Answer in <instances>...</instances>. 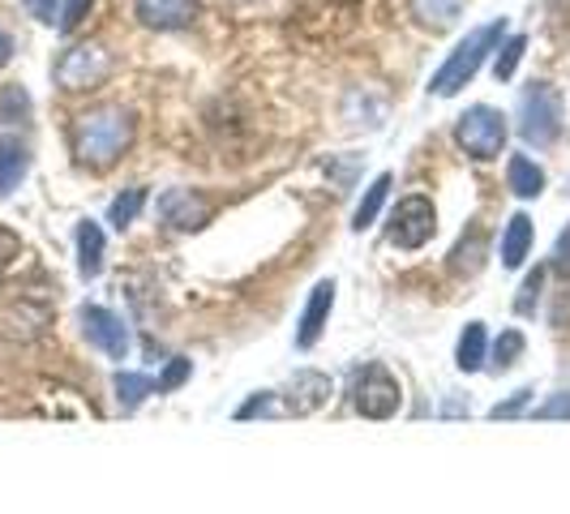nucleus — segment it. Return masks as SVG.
Here are the masks:
<instances>
[{"mask_svg":"<svg viewBox=\"0 0 570 514\" xmlns=\"http://www.w3.org/2000/svg\"><path fill=\"white\" fill-rule=\"evenodd\" d=\"M134 112L120 103L90 108L73 120V159L90 171H108L134 146Z\"/></svg>","mask_w":570,"mask_h":514,"instance_id":"1","label":"nucleus"},{"mask_svg":"<svg viewBox=\"0 0 570 514\" xmlns=\"http://www.w3.org/2000/svg\"><path fill=\"white\" fill-rule=\"evenodd\" d=\"M502 39H507V18H493V22H485V27L468 30V34L455 43V52L442 60V69L429 78V95H438V99L459 95L463 86L481 73V65L498 52Z\"/></svg>","mask_w":570,"mask_h":514,"instance_id":"2","label":"nucleus"},{"mask_svg":"<svg viewBox=\"0 0 570 514\" xmlns=\"http://www.w3.org/2000/svg\"><path fill=\"white\" fill-rule=\"evenodd\" d=\"M562 125H567V108H562V95L558 86L532 82L519 95V134L523 142L544 150L562 138Z\"/></svg>","mask_w":570,"mask_h":514,"instance_id":"3","label":"nucleus"},{"mask_svg":"<svg viewBox=\"0 0 570 514\" xmlns=\"http://www.w3.org/2000/svg\"><path fill=\"white\" fill-rule=\"evenodd\" d=\"M507 138H511L507 116L498 112V108H489V103H476V108H468V112L455 120L459 150H463L468 159H476V164L498 159V155L507 150Z\"/></svg>","mask_w":570,"mask_h":514,"instance_id":"4","label":"nucleus"},{"mask_svg":"<svg viewBox=\"0 0 570 514\" xmlns=\"http://www.w3.org/2000/svg\"><path fill=\"white\" fill-rule=\"evenodd\" d=\"M347 395H352V407H356L361 416H370V421H391L403 403L400 382L382 369V365H365V369L352 373Z\"/></svg>","mask_w":570,"mask_h":514,"instance_id":"5","label":"nucleus"},{"mask_svg":"<svg viewBox=\"0 0 570 514\" xmlns=\"http://www.w3.org/2000/svg\"><path fill=\"white\" fill-rule=\"evenodd\" d=\"M108 73H112V52L104 43H73L69 52H60L57 69H52L60 90H90Z\"/></svg>","mask_w":570,"mask_h":514,"instance_id":"6","label":"nucleus"},{"mask_svg":"<svg viewBox=\"0 0 570 514\" xmlns=\"http://www.w3.org/2000/svg\"><path fill=\"white\" fill-rule=\"evenodd\" d=\"M438 231V210L425 194H407L400 198V206L391 210V224H386V240L395 249H421L429 245V236Z\"/></svg>","mask_w":570,"mask_h":514,"instance_id":"7","label":"nucleus"},{"mask_svg":"<svg viewBox=\"0 0 570 514\" xmlns=\"http://www.w3.org/2000/svg\"><path fill=\"white\" fill-rule=\"evenodd\" d=\"M78 322H82V335L95 343L104 356H112V360H125V356H129V343H134L129 339V326H125L112 309H104V305H82V309H78Z\"/></svg>","mask_w":570,"mask_h":514,"instance_id":"8","label":"nucleus"},{"mask_svg":"<svg viewBox=\"0 0 570 514\" xmlns=\"http://www.w3.org/2000/svg\"><path fill=\"white\" fill-rule=\"evenodd\" d=\"M134 13L146 30H189L198 22V0H134Z\"/></svg>","mask_w":570,"mask_h":514,"instance_id":"9","label":"nucleus"},{"mask_svg":"<svg viewBox=\"0 0 570 514\" xmlns=\"http://www.w3.org/2000/svg\"><path fill=\"white\" fill-rule=\"evenodd\" d=\"M159 219L176 231H198L210 219V201L202 198V194H194V189H168L159 198Z\"/></svg>","mask_w":570,"mask_h":514,"instance_id":"10","label":"nucleus"},{"mask_svg":"<svg viewBox=\"0 0 570 514\" xmlns=\"http://www.w3.org/2000/svg\"><path fill=\"white\" fill-rule=\"evenodd\" d=\"M331 309H335V279H322V284L309 291V305H305V314L296 322V347H301V352H309V347L322 339V330H326V322H331Z\"/></svg>","mask_w":570,"mask_h":514,"instance_id":"11","label":"nucleus"},{"mask_svg":"<svg viewBox=\"0 0 570 514\" xmlns=\"http://www.w3.org/2000/svg\"><path fill=\"white\" fill-rule=\"evenodd\" d=\"M331 399V377L317 369H301L292 382H287V412L296 416H309L322 403Z\"/></svg>","mask_w":570,"mask_h":514,"instance_id":"12","label":"nucleus"},{"mask_svg":"<svg viewBox=\"0 0 570 514\" xmlns=\"http://www.w3.org/2000/svg\"><path fill=\"white\" fill-rule=\"evenodd\" d=\"M507 185H511L514 198H541L544 194V171L537 159H528V155H511V164H507Z\"/></svg>","mask_w":570,"mask_h":514,"instance_id":"13","label":"nucleus"},{"mask_svg":"<svg viewBox=\"0 0 570 514\" xmlns=\"http://www.w3.org/2000/svg\"><path fill=\"white\" fill-rule=\"evenodd\" d=\"M30 171V150L22 142H13V138H0V198H9L18 185H22V176Z\"/></svg>","mask_w":570,"mask_h":514,"instance_id":"14","label":"nucleus"},{"mask_svg":"<svg viewBox=\"0 0 570 514\" xmlns=\"http://www.w3.org/2000/svg\"><path fill=\"white\" fill-rule=\"evenodd\" d=\"M528 249H532V219L519 210V215H511L507 231H502V266H507V270H519Z\"/></svg>","mask_w":570,"mask_h":514,"instance_id":"15","label":"nucleus"},{"mask_svg":"<svg viewBox=\"0 0 570 514\" xmlns=\"http://www.w3.org/2000/svg\"><path fill=\"white\" fill-rule=\"evenodd\" d=\"M78 270H82V279H95L104 270V228L95 219L78 224Z\"/></svg>","mask_w":570,"mask_h":514,"instance_id":"16","label":"nucleus"},{"mask_svg":"<svg viewBox=\"0 0 570 514\" xmlns=\"http://www.w3.org/2000/svg\"><path fill=\"white\" fill-rule=\"evenodd\" d=\"M489 360V343H485V326L481 322H468V330L459 335V352H455V365L463 373H476L485 369Z\"/></svg>","mask_w":570,"mask_h":514,"instance_id":"17","label":"nucleus"},{"mask_svg":"<svg viewBox=\"0 0 570 514\" xmlns=\"http://www.w3.org/2000/svg\"><path fill=\"white\" fill-rule=\"evenodd\" d=\"M391 185H395V176L391 171H382L377 180H373L370 189H365V198L356 201V215H352V228L356 231H365L382 215V206H386V198H391Z\"/></svg>","mask_w":570,"mask_h":514,"instance_id":"18","label":"nucleus"},{"mask_svg":"<svg viewBox=\"0 0 570 514\" xmlns=\"http://www.w3.org/2000/svg\"><path fill=\"white\" fill-rule=\"evenodd\" d=\"M463 4L468 0H412V13L433 30H446L459 22V13H463Z\"/></svg>","mask_w":570,"mask_h":514,"instance_id":"19","label":"nucleus"},{"mask_svg":"<svg viewBox=\"0 0 570 514\" xmlns=\"http://www.w3.org/2000/svg\"><path fill=\"white\" fill-rule=\"evenodd\" d=\"M481 266H485V231L472 228V240H468V231H463V240L455 245L451 270H455V275H476Z\"/></svg>","mask_w":570,"mask_h":514,"instance_id":"20","label":"nucleus"},{"mask_svg":"<svg viewBox=\"0 0 570 514\" xmlns=\"http://www.w3.org/2000/svg\"><path fill=\"white\" fill-rule=\"evenodd\" d=\"M523 52H528V34H507V39L498 43V52H493V78H498V82H511Z\"/></svg>","mask_w":570,"mask_h":514,"instance_id":"21","label":"nucleus"},{"mask_svg":"<svg viewBox=\"0 0 570 514\" xmlns=\"http://www.w3.org/2000/svg\"><path fill=\"white\" fill-rule=\"evenodd\" d=\"M116 399L125 412H134L146 395H155V377H146V373H116Z\"/></svg>","mask_w":570,"mask_h":514,"instance_id":"22","label":"nucleus"},{"mask_svg":"<svg viewBox=\"0 0 570 514\" xmlns=\"http://www.w3.org/2000/svg\"><path fill=\"white\" fill-rule=\"evenodd\" d=\"M142 206H146V189H125V194L108 206V224H112L116 231H125L142 215Z\"/></svg>","mask_w":570,"mask_h":514,"instance_id":"23","label":"nucleus"},{"mask_svg":"<svg viewBox=\"0 0 570 514\" xmlns=\"http://www.w3.org/2000/svg\"><path fill=\"white\" fill-rule=\"evenodd\" d=\"M30 95L22 86H0V125H27Z\"/></svg>","mask_w":570,"mask_h":514,"instance_id":"24","label":"nucleus"},{"mask_svg":"<svg viewBox=\"0 0 570 514\" xmlns=\"http://www.w3.org/2000/svg\"><path fill=\"white\" fill-rule=\"evenodd\" d=\"M519 356H523V335L519 330H502V339L493 343V369H511V365H519Z\"/></svg>","mask_w":570,"mask_h":514,"instance_id":"25","label":"nucleus"},{"mask_svg":"<svg viewBox=\"0 0 570 514\" xmlns=\"http://www.w3.org/2000/svg\"><path fill=\"white\" fill-rule=\"evenodd\" d=\"M189 377H194V360H185V356H171L168 369L159 373V382H155V395H171V391H180Z\"/></svg>","mask_w":570,"mask_h":514,"instance_id":"26","label":"nucleus"},{"mask_svg":"<svg viewBox=\"0 0 570 514\" xmlns=\"http://www.w3.org/2000/svg\"><path fill=\"white\" fill-rule=\"evenodd\" d=\"M90 9H95V0H60L57 30H60V34H73V30L90 18Z\"/></svg>","mask_w":570,"mask_h":514,"instance_id":"27","label":"nucleus"},{"mask_svg":"<svg viewBox=\"0 0 570 514\" xmlns=\"http://www.w3.org/2000/svg\"><path fill=\"white\" fill-rule=\"evenodd\" d=\"M275 407H279V395L275 391H257L254 399H245L236 407V421H254V416H275Z\"/></svg>","mask_w":570,"mask_h":514,"instance_id":"28","label":"nucleus"},{"mask_svg":"<svg viewBox=\"0 0 570 514\" xmlns=\"http://www.w3.org/2000/svg\"><path fill=\"white\" fill-rule=\"evenodd\" d=\"M541 287H544V270L537 266V270L523 279V287H519V296H514V309H519V314H532V309H537V300H541Z\"/></svg>","mask_w":570,"mask_h":514,"instance_id":"29","label":"nucleus"},{"mask_svg":"<svg viewBox=\"0 0 570 514\" xmlns=\"http://www.w3.org/2000/svg\"><path fill=\"white\" fill-rule=\"evenodd\" d=\"M528 403H532V391L523 386V391H514V395L507 403H498V407L489 412V421H514V416H519V412H523Z\"/></svg>","mask_w":570,"mask_h":514,"instance_id":"30","label":"nucleus"},{"mask_svg":"<svg viewBox=\"0 0 570 514\" xmlns=\"http://www.w3.org/2000/svg\"><path fill=\"white\" fill-rule=\"evenodd\" d=\"M22 4H27V13L35 22H52V27H57L60 0H22Z\"/></svg>","mask_w":570,"mask_h":514,"instance_id":"31","label":"nucleus"},{"mask_svg":"<svg viewBox=\"0 0 570 514\" xmlns=\"http://www.w3.org/2000/svg\"><path fill=\"white\" fill-rule=\"evenodd\" d=\"M553 270H558L562 279H570V224L562 228L558 245H553Z\"/></svg>","mask_w":570,"mask_h":514,"instance_id":"32","label":"nucleus"},{"mask_svg":"<svg viewBox=\"0 0 570 514\" xmlns=\"http://www.w3.org/2000/svg\"><path fill=\"white\" fill-rule=\"evenodd\" d=\"M537 416H541V421H558V416H570V395H553V399L544 403V407H537Z\"/></svg>","mask_w":570,"mask_h":514,"instance_id":"33","label":"nucleus"},{"mask_svg":"<svg viewBox=\"0 0 570 514\" xmlns=\"http://www.w3.org/2000/svg\"><path fill=\"white\" fill-rule=\"evenodd\" d=\"M13 254H18V236H13V231L0 228V275H4V266L13 261Z\"/></svg>","mask_w":570,"mask_h":514,"instance_id":"34","label":"nucleus"},{"mask_svg":"<svg viewBox=\"0 0 570 514\" xmlns=\"http://www.w3.org/2000/svg\"><path fill=\"white\" fill-rule=\"evenodd\" d=\"M13 52H18V43H13V34H9V30L0 27V69H4L9 60H13Z\"/></svg>","mask_w":570,"mask_h":514,"instance_id":"35","label":"nucleus"}]
</instances>
